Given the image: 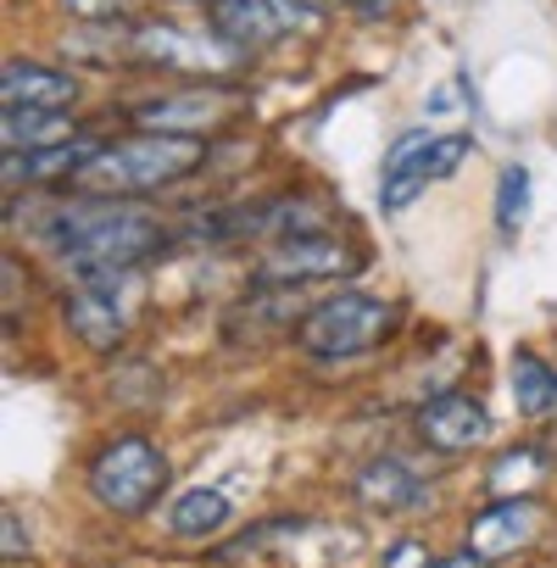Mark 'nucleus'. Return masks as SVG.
I'll return each mask as SVG.
<instances>
[{"label": "nucleus", "mask_w": 557, "mask_h": 568, "mask_svg": "<svg viewBox=\"0 0 557 568\" xmlns=\"http://www.w3.org/2000/svg\"><path fill=\"white\" fill-rule=\"evenodd\" d=\"M45 245L79 273H134L151 251H162L168 229L156 223V212L134 206V201H62L45 217Z\"/></svg>", "instance_id": "obj_1"}, {"label": "nucleus", "mask_w": 557, "mask_h": 568, "mask_svg": "<svg viewBox=\"0 0 557 568\" xmlns=\"http://www.w3.org/2000/svg\"><path fill=\"white\" fill-rule=\"evenodd\" d=\"M201 140H184V134H134V140H118V145H101V156L79 173V184H90L95 195H145V190H162V184H179L201 168Z\"/></svg>", "instance_id": "obj_2"}, {"label": "nucleus", "mask_w": 557, "mask_h": 568, "mask_svg": "<svg viewBox=\"0 0 557 568\" xmlns=\"http://www.w3.org/2000/svg\"><path fill=\"white\" fill-rule=\"evenodd\" d=\"M391 324H396V307H391V302L363 296V291H341V296L318 302V307L302 318L296 341H302V352L318 357V363H346V357L374 352V346L391 335Z\"/></svg>", "instance_id": "obj_3"}, {"label": "nucleus", "mask_w": 557, "mask_h": 568, "mask_svg": "<svg viewBox=\"0 0 557 568\" xmlns=\"http://www.w3.org/2000/svg\"><path fill=\"white\" fill-rule=\"evenodd\" d=\"M162 490H168V457H162V446L145 440V435H123V440H112V446L90 463V496H95L107 513L134 518V513H145Z\"/></svg>", "instance_id": "obj_4"}, {"label": "nucleus", "mask_w": 557, "mask_h": 568, "mask_svg": "<svg viewBox=\"0 0 557 568\" xmlns=\"http://www.w3.org/2000/svg\"><path fill=\"white\" fill-rule=\"evenodd\" d=\"M468 151H474L468 134H424V129L402 134L391 145L385 168H379V206L385 212H407L429 184H440L446 173H457Z\"/></svg>", "instance_id": "obj_5"}, {"label": "nucleus", "mask_w": 557, "mask_h": 568, "mask_svg": "<svg viewBox=\"0 0 557 568\" xmlns=\"http://www.w3.org/2000/svg\"><path fill=\"white\" fill-rule=\"evenodd\" d=\"M129 51L140 62L156 68H179V73H201V79H229L240 68L245 51H234L223 34H201V29H179V23H140L129 34Z\"/></svg>", "instance_id": "obj_6"}, {"label": "nucleus", "mask_w": 557, "mask_h": 568, "mask_svg": "<svg viewBox=\"0 0 557 568\" xmlns=\"http://www.w3.org/2000/svg\"><path fill=\"white\" fill-rule=\"evenodd\" d=\"M363 267V251H352L335 234H291L273 240L256 262L262 291H285V284H313V278H346Z\"/></svg>", "instance_id": "obj_7"}, {"label": "nucleus", "mask_w": 557, "mask_h": 568, "mask_svg": "<svg viewBox=\"0 0 557 568\" xmlns=\"http://www.w3.org/2000/svg\"><path fill=\"white\" fill-rule=\"evenodd\" d=\"M313 7L302 0H212V34H223L234 51H262L285 29H307Z\"/></svg>", "instance_id": "obj_8"}, {"label": "nucleus", "mask_w": 557, "mask_h": 568, "mask_svg": "<svg viewBox=\"0 0 557 568\" xmlns=\"http://www.w3.org/2000/svg\"><path fill=\"white\" fill-rule=\"evenodd\" d=\"M540 524H546V513H540L535 496H496L490 507H479L468 518V551L479 562H502V557L535 546Z\"/></svg>", "instance_id": "obj_9"}, {"label": "nucleus", "mask_w": 557, "mask_h": 568, "mask_svg": "<svg viewBox=\"0 0 557 568\" xmlns=\"http://www.w3.org/2000/svg\"><path fill=\"white\" fill-rule=\"evenodd\" d=\"M129 118H134L145 134H184V140H201V134H212V129L229 118V101L212 95V90H179V95H151V101L129 106Z\"/></svg>", "instance_id": "obj_10"}, {"label": "nucleus", "mask_w": 557, "mask_h": 568, "mask_svg": "<svg viewBox=\"0 0 557 568\" xmlns=\"http://www.w3.org/2000/svg\"><path fill=\"white\" fill-rule=\"evenodd\" d=\"M0 101H7V112H73L79 79L62 73V68L12 57L7 68H0Z\"/></svg>", "instance_id": "obj_11"}, {"label": "nucleus", "mask_w": 557, "mask_h": 568, "mask_svg": "<svg viewBox=\"0 0 557 568\" xmlns=\"http://www.w3.org/2000/svg\"><path fill=\"white\" fill-rule=\"evenodd\" d=\"M485 435H490V418L468 390H446L418 407V440L435 452H474L485 446Z\"/></svg>", "instance_id": "obj_12"}, {"label": "nucleus", "mask_w": 557, "mask_h": 568, "mask_svg": "<svg viewBox=\"0 0 557 568\" xmlns=\"http://www.w3.org/2000/svg\"><path fill=\"white\" fill-rule=\"evenodd\" d=\"M62 318H68V329H73L90 352H118V346L129 341V318H123V307L112 302V291L73 284L68 302H62Z\"/></svg>", "instance_id": "obj_13"}, {"label": "nucleus", "mask_w": 557, "mask_h": 568, "mask_svg": "<svg viewBox=\"0 0 557 568\" xmlns=\"http://www.w3.org/2000/svg\"><path fill=\"white\" fill-rule=\"evenodd\" d=\"M352 490H357V501L368 513H418L424 507V479L407 463H396V457L363 463L357 479H352Z\"/></svg>", "instance_id": "obj_14"}, {"label": "nucleus", "mask_w": 557, "mask_h": 568, "mask_svg": "<svg viewBox=\"0 0 557 568\" xmlns=\"http://www.w3.org/2000/svg\"><path fill=\"white\" fill-rule=\"evenodd\" d=\"M95 156H101L95 140H68V145H45V151H7V184L12 190H18V179L23 184H57V179L79 184V173Z\"/></svg>", "instance_id": "obj_15"}, {"label": "nucleus", "mask_w": 557, "mask_h": 568, "mask_svg": "<svg viewBox=\"0 0 557 568\" xmlns=\"http://www.w3.org/2000/svg\"><path fill=\"white\" fill-rule=\"evenodd\" d=\"M229 518H234V507H229V496H223V490H212V485L184 490V496L173 501V513H168L173 535H184V540H206V535H217Z\"/></svg>", "instance_id": "obj_16"}, {"label": "nucleus", "mask_w": 557, "mask_h": 568, "mask_svg": "<svg viewBox=\"0 0 557 568\" xmlns=\"http://www.w3.org/2000/svg\"><path fill=\"white\" fill-rule=\"evenodd\" d=\"M0 140L7 151H45L73 140V112H7L0 118Z\"/></svg>", "instance_id": "obj_17"}, {"label": "nucleus", "mask_w": 557, "mask_h": 568, "mask_svg": "<svg viewBox=\"0 0 557 568\" xmlns=\"http://www.w3.org/2000/svg\"><path fill=\"white\" fill-rule=\"evenodd\" d=\"M513 402L524 418L557 413V368L540 363L535 352H513Z\"/></svg>", "instance_id": "obj_18"}, {"label": "nucleus", "mask_w": 557, "mask_h": 568, "mask_svg": "<svg viewBox=\"0 0 557 568\" xmlns=\"http://www.w3.org/2000/svg\"><path fill=\"white\" fill-rule=\"evenodd\" d=\"M551 452H540V446H513V452H502L496 463H490V490L496 496H529L540 479H546V463Z\"/></svg>", "instance_id": "obj_19"}, {"label": "nucleus", "mask_w": 557, "mask_h": 568, "mask_svg": "<svg viewBox=\"0 0 557 568\" xmlns=\"http://www.w3.org/2000/svg\"><path fill=\"white\" fill-rule=\"evenodd\" d=\"M529 217V173L524 168H502V184H496V229L513 234L524 229Z\"/></svg>", "instance_id": "obj_20"}, {"label": "nucleus", "mask_w": 557, "mask_h": 568, "mask_svg": "<svg viewBox=\"0 0 557 568\" xmlns=\"http://www.w3.org/2000/svg\"><path fill=\"white\" fill-rule=\"evenodd\" d=\"M0 557H7V562L29 557V535H23V524H18V513H12V507L0 513Z\"/></svg>", "instance_id": "obj_21"}, {"label": "nucleus", "mask_w": 557, "mask_h": 568, "mask_svg": "<svg viewBox=\"0 0 557 568\" xmlns=\"http://www.w3.org/2000/svg\"><path fill=\"white\" fill-rule=\"evenodd\" d=\"M68 7H73V18H84V23H112V12L129 18V0H68Z\"/></svg>", "instance_id": "obj_22"}, {"label": "nucleus", "mask_w": 557, "mask_h": 568, "mask_svg": "<svg viewBox=\"0 0 557 568\" xmlns=\"http://www.w3.org/2000/svg\"><path fill=\"white\" fill-rule=\"evenodd\" d=\"M385 568H429V546L424 540H396L391 551H385Z\"/></svg>", "instance_id": "obj_23"}, {"label": "nucleus", "mask_w": 557, "mask_h": 568, "mask_svg": "<svg viewBox=\"0 0 557 568\" xmlns=\"http://www.w3.org/2000/svg\"><path fill=\"white\" fill-rule=\"evenodd\" d=\"M429 568H485L474 551H457V557H440V562H429Z\"/></svg>", "instance_id": "obj_24"}, {"label": "nucleus", "mask_w": 557, "mask_h": 568, "mask_svg": "<svg viewBox=\"0 0 557 568\" xmlns=\"http://www.w3.org/2000/svg\"><path fill=\"white\" fill-rule=\"evenodd\" d=\"M302 7H313V12H318V7H324V0H302Z\"/></svg>", "instance_id": "obj_25"}]
</instances>
